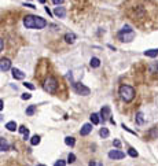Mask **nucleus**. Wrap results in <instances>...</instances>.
I'll use <instances>...</instances> for the list:
<instances>
[{
	"label": "nucleus",
	"instance_id": "nucleus-1",
	"mask_svg": "<svg viewBox=\"0 0 158 166\" xmlns=\"http://www.w3.org/2000/svg\"><path fill=\"white\" fill-rule=\"evenodd\" d=\"M24 25L28 29H43L47 26V21L43 19L41 17L26 15L24 18Z\"/></svg>",
	"mask_w": 158,
	"mask_h": 166
},
{
	"label": "nucleus",
	"instance_id": "nucleus-19",
	"mask_svg": "<svg viewBox=\"0 0 158 166\" xmlns=\"http://www.w3.org/2000/svg\"><path fill=\"white\" fill-rule=\"evenodd\" d=\"M99 134H100L103 139H106V137H109L110 132H109V129H107V128H102V129L99 131Z\"/></svg>",
	"mask_w": 158,
	"mask_h": 166
},
{
	"label": "nucleus",
	"instance_id": "nucleus-26",
	"mask_svg": "<svg viewBox=\"0 0 158 166\" xmlns=\"http://www.w3.org/2000/svg\"><path fill=\"white\" fill-rule=\"evenodd\" d=\"M54 166H66V162H65V161H62V159H59V161H56Z\"/></svg>",
	"mask_w": 158,
	"mask_h": 166
},
{
	"label": "nucleus",
	"instance_id": "nucleus-11",
	"mask_svg": "<svg viewBox=\"0 0 158 166\" xmlns=\"http://www.w3.org/2000/svg\"><path fill=\"white\" fill-rule=\"evenodd\" d=\"M54 14H55L58 18H65L66 17V10H65V7H55V10H54Z\"/></svg>",
	"mask_w": 158,
	"mask_h": 166
},
{
	"label": "nucleus",
	"instance_id": "nucleus-18",
	"mask_svg": "<svg viewBox=\"0 0 158 166\" xmlns=\"http://www.w3.org/2000/svg\"><path fill=\"white\" fill-rule=\"evenodd\" d=\"M89 65H91V67H99L100 66V60H99V58H91Z\"/></svg>",
	"mask_w": 158,
	"mask_h": 166
},
{
	"label": "nucleus",
	"instance_id": "nucleus-3",
	"mask_svg": "<svg viewBox=\"0 0 158 166\" xmlns=\"http://www.w3.org/2000/svg\"><path fill=\"white\" fill-rule=\"evenodd\" d=\"M43 87L48 93H55L56 88H58V83H56V80L54 78V77H48V78L44 81Z\"/></svg>",
	"mask_w": 158,
	"mask_h": 166
},
{
	"label": "nucleus",
	"instance_id": "nucleus-4",
	"mask_svg": "<svg viewBox=\"0 0 158 166\" xmlns=\"http://www.w3.org/2000/svg\"><path fill=\"white\" fill-rule=\"evenodd\" d=\"M73 87H74V91L79 93V95H83V96H88L91 93L89 88H87L85 85H83L81 83H73Z\"/></svg>",
	"mask_w": 158,
	"mask_h": 166
},
{
	"label": "nucleus",
	"instance_id": "nucleus-23",
	"mask_svg": "<svg viewBox=\"0 0 158 166\" xmlns=\"http://www.w3.org/2000/svg\"><path fill=\"white\" fill-rule=\"evenodd\" d=\"M128 155H129V157H132V158H136V157H138V151L135 150V148H129V150H128Z\"/></svg>",
	"mask_w": 158,
	"mask_h": 166
},
{
	"label": "nucleus",
	"instance_id": "nucleus-32",
	"mask_svg": "<svg viewBox=\"0 0 158 166\" xmlns=\"http://www.w3.org/2000/svg\"><path fill=\"white\" fill-rule=\"evenodd\" d=\"M65 0H52V3L55 4V6H59V4H62Z\"/></svg>",
	"mask_w": 158,
	"mask_h": 166
},
{
	"label": "nucleus",
	"instance_id": "nucleus-34",
	"mask_svg": "<svg viewBox=\"0 0 158 166\" xmlns=\"http://www.w3.org/2000/svg\"><path fill=\"white\" fill-rule=\"evenodd\" d=\"M24 6H25V7H29V8H36L35 6H33V4H29V3H28V4H26V3H24Z\"/></svg>",
	"mask_w": 158,
	"mask_h": 166
},
{
	"label": "nucleus",
	"instance_id": "nucleus-28",
	"mask_svg": "<svg viewBox=\"0 0 158 166\" xmlns=\"http://www.w3.org/2000/svg\"><path fill=\"white\" fill-rule=\"evenodd\" d=\"M21 98H22L24 100H29L32 98V95H30V93H22V96H21Z\"/></svg>",
	"mask_w": 158,
	"mask_h": 166
},
{
	"label": "nucleus",
	"instance_id": "nucleus-20",
	"mask_svg": "<svg viewBox=\"0 0 158 166\" xmlns=\"http://www.w3.org/2000/svg\"><path fill=\"white\" fill-rule=\"evenodd\" d=\"M136 122H138L139 125H143V124H144V119H143V113H140V111L136 114Z\"/></svg>",
	"mask_w": 158,
	"mask_h": 166
},
{
	"label": "nucleus",
	"instance_id": "nucleus-5",
	"mask_svg": "<svg viewBox=\"0 0 158 166\" xmlns=\"http://www.w3.org/2000/svg\"><path fill=\"white\" fill-rule=\"evenodd\" d=\"M110 107L109 106H103L102 110H100V114H99V118L102 119L103 122H106L107 119H110Z\"/></svg>",
	"mask_w": 158,
	"mask_h": 166
},
{
	"label": "nucleus",
	"instance_id": "nucleus-6",
	"mask_svg": "<svg viewBox=\"0 0 158 166\" xmlns=\"http://www.w3.org/2000/svg\"><path fill=\"white\" fill-rule=\"evenodd\" d=\"M118 37L121 39V41H132L135 37V32L131 30V32H120Z\"/></svg>",
	"mask_w": 158,
	"mask_h": 166
},
{
	"label": "nucleus",
	"instance_id": "nucleus-36",
	"mask_svg": "<svg viewBox=\"0 0 158 166\" xmlns=\"http://www.w3.org/2000/svg\"><path fill=\"white\" fill-rule=\"evenodd\" d=\"M3 104H4V103H3V100H1V99H0V111H1V110H3Z\"/></svg>",
	"mask_w": 158,
	"mask_h": 166
},
{
	"label": "nucleus",
	"instance_id": "nucleus-35",
	"mask_svg": "<svg viewBox=\"0 0 158 166\" xmlns=\"http://www.w3.org/2000/svg\"><path fill=\"white\" fill-rule=\"evenodd\" d=\"M24 139H25V140H26V139H29V131H26L24 133Z\"/></svg>",
	"mask_w": 158,
	"mask_h": 166
},
{
	"label": "nucleus",
	"instance_id": "nucleus-14",
	"mask_svg": "<svg viewBox=\"0 0 158 166\" xmlns=\"http://www.w3.org/2000/svg\"><path fill=\"white\" fill-rule=\"evenodd\" d=\"M65 144L69 147H74L76 144V139L71 137V136H67V137H65Z\"/></svg>",
	"mask_w": 158,
	"mask_h": 166
},
{
	"label": "nucleus",
	"instance_id": "nucleus-30",
	"mask_svg": "<svg viewBox=\"0 0 158 166\" xmlns=\"http://www.w3.org/2000/svg\"><path fill=\"white\" fill-rule=\"evenodd\" d=\"M131 30H132V29H131V26H128V25H125V26H124V28L121 29L120 32H131Z\"/></svg>",
	"mask_w": 158,
	"mask_h": 166
},
{
	"label": "nucleus",
	"instance_id": "nucleus-16",
	"mask_svg": "<svg viewBox=\"0 0 158 166\" xmlns=\"http://www.w3.org/2000/svg\"><path fill=\"white\" fill-rule=\"evenodd\" d=\"M144 55L150 56V58H155L158 55V50H147V51H144Z\"/></svg>",
	"mask_w": 158,
	"mask_h": 166
},
{
	"label": "nucleus",
	"instance_id": "nucleus-13",
	"mask_svg": "<svg viewBox=\"0 0 158 166\" xmlns=\"http://www.w3.org/2000/svg\"><path fill=\"white\" fill-rule=\"evenodd\" d=\"M76 39H77V37H76L74 33H66V34H65V41H66L67 44H73L76 41Z\"/></svg>",
	"mask_w": 158,
	"mask_h": 166
},
{
	"label": "nucleus",
	"instance_id": "nucleus-29",
	"mask_svg": "<svg viewBox=\"0 0 158 166\" xmlns=\"http://www.w3.org/2000/svg\"><path fill=\"white\" fill-rule=\"evenodd\" d=\"M113 146H114V147H117V148H120V147H121V142H120V140H117V139H115L114 142H113Z\"/></svg>",
	"mask_w": 158,
	"mask_h": 166
},
{
	"label": "nucleus",
	"instance_id": "nucleus-37",
	"mask_svg": "<svg viewBox=\"0 0 158 166\" xmlns=\"http://www.w3.org/2000/svg\"><path fill=\"white\" fill-rule=\"evenodd\" d=\"M45 11H47V12H48V15H52V12H51V11H50V8H48V7H45Z\"/></svg>",
	"mask_w": 158,
	"mask_h": 166
},
{
	"label": "nucleus",
	"instance_id": "nucleus-8",
	"mask_svg": "<svg viewBox=\"0 0 158 166\" xmlns=\"http://www.w3.org/2000/svg\"><path fill=\"white\" fill-rule=\"evenodd\" d=\"M0 69L3 71H7L11 69V60L8 59V58H3V59H0Z\"/></svg>",
	"mask_w": 158,
	"mask_h": 166
},
{
	"label": "nucleus",
	"instance_id": "nucleus-33",
	"mask_svg": "<svg viewBox=\"0 0 158 166\" xmlns=\"http://www.w3.org/2000/svg\"><path fill=\"white\" fill-rule=\"evenodd\" d=\"M3 47H4V41L1 39H0V52H1V50H3Z\"/></svg>",
	"mask_w": 158,
	"mask_h": 166
},
{
	"label": "nucleus",
	"instance_id": "nucleus-21",
	"mask_svg": "<svg viewBox=\"0 0 158 166\" xmlns=\"http://www.w3.org/2000/svg\"><path fill=\"white\" fill-rule=\"evenodd\" d=\"M36 113V106L35 104H32V106H29L28 109H26V115H33Z\"/></svg>",
	"mask_w": 158,
	"mask_h": 166
},
{
	"label": "nucleus",
	"instance_id": "nucleus-17",
	"mask_svg": "<svg viewBox=\"0 0 158 166\" xmlns=\"http://www.w3.org/2000/svg\"><path fill=\"white\" fill-rule=\"evenodd\" d=\"M6 128H7V129H8V131H10V132H14V131H15V129H17V128H18V126H17V124L14 122V121H10V122H7V124H6Z\"/></svg>",
	"mask_w": 158,
	"mask_h": 166
},
{
	"label": "nucleus",
	"instance_id": "nucleus-24",
	"mask_svg": "<svg viewBox=\"0 0 158 166\" xmlns=\"http://www.w3.org/2000/svg\"><path fill=\"white\" fill-rule=\"evenodd\" d=\"M150 70H151V73H158V63L150 65Z\"/></svg>",
	"mask_w": 158,
	"mask_h": 166
},
{
	"label": "nucleus",
	"instance_id": "nucleus-31",
	"mask_svg": "<svg viewBox=\"0 0 158 166\" xmlns=\"http://www.w3.org/2000/svg\"><path fill=\"white\" fill-rule=\"evenodd\" d=\"M18 131H19V132H21V133L24 134V133H25V132L28 131V129H26V126H24V125H22V126H19V129H18Z\"/></svg>",
	"mask_w": 158,
	"mask_h": 166
},
{
	"label": "nucleus",
	"instance_id": "nucleus-27",
	"mask_svg": "<svg viewBox=\"0 0 158 166\" xmlns=\"http://www.w3.org/2000/svg\"><path fill=\"white\" fill-rule=\"evenodd\" d=\"M24 85H25L26 88H29V89H32V91L35 89V85H33L32 83H24Z\"/></svg>",
	"mask_w": 158,
	"mask_h": 166
},
{
	"label": "nucleus",
	"instance_id": "nucleus-10",
	"mask_svg": "<svg viewBox=\"0 0 158 166\" xmlns=\"http://www.w3.org/2000/svg\"><path fill=\"white\" fill-rule=\"evenodd\" d=\"M11 71H12V77H14L15 80H24V78H25V73H22L19 69L14 67Z\"/></svg>",
	"mask_w": 158,
	"mask_h": 166
},
{
	"label": "nucleus",
	"instance_id": "nucleus-12",
	"mask_svg": "<svg viewBox=\"0 0 158 166\" xmlns=\"http://www.w3.org/2000/svg\"><path fill=\"white\" fill-rule=\"evenodd\" d=\"M10 148V143L4 137H0V151H7Z\"/></svg>",
	"mask_w": 158,
	"mask_h": 166
},
{
	"label": "nucleus",
	"instance_id": "nucleus-9",
	"mask_svg": "<svg viewBox=\"0 0 158 166\" xmlns=\"http://www.w3.org/2000/svg\"><path fill=\"white\" fill-rule=\"evenodd\" d=\"M91 131H92V124H84L81 131H80V134L81 136H87V134L91 133Z\"/></svg>",
	"mask_w": 158,
	"mask_h": 166
},
{
	"label": "nucleus",
	"instance_id": "nucleus-25",
	"mask_svg": "<svg viewBox=\"0 0 158 166\" xmlns=\"http://www.w3.org/2000/svg\"><path fill=\"white\" fill-rule=\"evenodd\" d=\"M76 161V155L74 154H69V157H67V162L69 163H73Z\"/></svg>",
	"mask_w": 158,
	"mask_h": 166
},
{
	"label": "nucleus",
	"instance_id": "nucleus-2",
	"mask_svg": "<svg viewBox=\"0 0 158 166\" xmlns=\"http://www.w3.org/2000/svg\"><path fill=\"white\" fill-rule=\"evenodd\" d=\"M120 95L123 98V100L125 102H131V100L135 98V89L129 85H123L120 88Z\"/></svg>",
	"mask_w": 158,
	"mask_h": 166
},
{
	"label": "nucleus",
	"instance_id": "nucleus-22",
	"mask_svg": "<svg viewBox=\"0 0 158 166\" xmlns=\"http://www.w3.org/2000/svg\"><path fill=\"white\" fill-rule=\"evenodd\" d=\"M39 143H40V136H37V134L30 139V144H32V146H37Z\"/></svg>",
	"mask_w": 158,
	"mask_h": 166
},
{
	"label": "nucleus",
	"instance_id": "nucleus-7",
	"mask_svg": "<svg viewBox=\"0 0 158 166\" xmlns=\"http://www.w3.org/2000/svg\"><path fill=\"white\" fill-rule=\"evenodd\" d=\"M124 157H125V154L120 150H111L109 152V158L110 159H123Z\"/></svg>",
	"mask_w": 158,
	"mask_h": 166
},
{
	"label": "nucleus",
	"instance_id": "nucleus-40",
	"mask_svg": "<svg viewBox=\"0 0 158 166\" xmlns=\"http://www.w3.org/2000/svg\"><path fill=\"white\" fill-rule=\"evenodd\" d=\"M37 166H45V165H37Z\"/></svg>",
	"mask_w": 158,
	"mask_h": 166
},
{
	"label": "nucleus",
	"instance_id": "nucleus-38",
	"mask_svg": "<svg viewBox=\"0 0 158 166\" xmlns=\"http://www.w3.org/2000/svg\"><path fill=\"white\" fill-rule=\"evenodd\" d=\"M95 166H103V165L100 162H96V163H95Z\"/></svg>",
	"mask_w": 158,
	"mask_h": 166
},
{
	"label": "nucleus",
	"instance_id": "nucleus-39",
	"mask_svg": "<svg viewBox=\"0 0 158 166\" xmlns=\"http://www.w3.org/2000/svg\"><path fill=\"white\" fill-rule=\"evenodd\" d=\"M39 1H40V3H43V4L45 3V0H39Z\"/></svg>",
	"mask_w": 158,
	"mask_h": 166
},
{
	"label": "nucleus",
	"instance_id": "nucleus-15",
	"mask_svg": "<svg viewBox=\"0 0 158 166\" xmlns=\"http://www.w3.org/2000/svg\"><path fill=\"white\" fill-rule=\"evenodd\" d=\"M91 122H92V125H98L100 122V118H99L98 113H92L91 114Z\"/></svg>",
	"mask_w": 158,
	"mask_h": 166
}]
</instances>
